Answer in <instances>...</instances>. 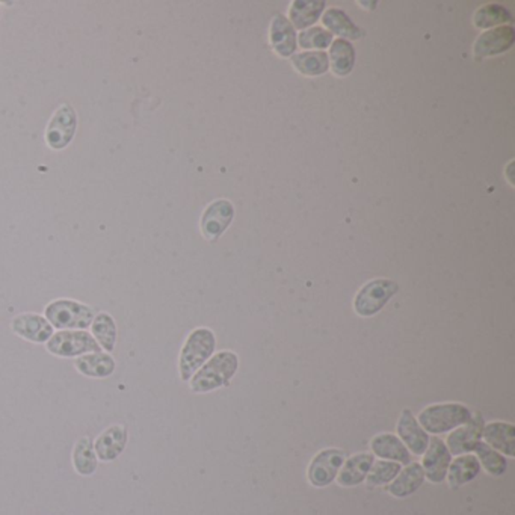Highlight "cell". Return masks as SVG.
Wrapping results in <instances>:
<instances>
[{
  "mask_svg": "<svg viewBox=\"0 0 515 515\" xmlns=\"http://www.w3.org/2000/svg\"><path fill=\"white\" fill-rule=\"evenodd\" d=\"M239 369V358L232 350H222L211 357L192 376L189 387L194 393H209L230 386Z\"/></svg>",
  "mask_w": 515,
  "mask_h": 515,
  "instance_id": "obj_1",
  "label": "cell"
},
{
  "mask_svg": "<svg viewBox=\"0 0 515 515\" xmlns=\"http://www.w3.org/2000/svg\"><path fill=\"white\" fill-rule=\"evenodd\" d=\"M217 348V337L209 328H196L188 335L179 358L181 381H191L192 376L206 363Z\"/></svg>",
  "mask_w": 515,
  "mask_h": 515,
  "instance_id": "obj_2",
  "label": "cell"
},
{
  "mask_svg": "<svg viewBox=\"0 0 515 515\" xmlns=\"http://www.w3.org/2000/svg\"><path fill=\"white\" fill-rule=\"evenodd\" d=\"M94 311L91 305L70 298L53 299L44 309L46 318L57 330H87L93 324Z\"/></svg>",
  "mask_w": 515,
  "mask_h": 515,
  "instance_id": "obj_3",
  "label": "cell"
},
{
  "mask_svg": "<svg viewBox=\"0 0 515 515\" xmlns=\"http://www.w3.org/2000/svg\"><path fill=\"white\" fill-rule=\"evenodd\" d=\"M470 408L463 404H437L431 407L425 408L419 414V425L422 427L425 433L444 434L463 427L464 423L469 422L472 419Z\"/></svg>",
  "mask_w": 515,
  "mask_h": 515,
  "instance_id": "obj_4",
  "label": "cell"
},
{
  "mask_svg": "<svg viewBox=\"0 0 515 515\" xmlns=\"http://www.w3.org/2000/svg\"><path fill=\"white\" fill-rule=\"evenodd\" d=\"M49 354L58 358H79V357L100 352V346L87 330H62L53 333L46 343Z\"/></svg>",
  "mask_w": 515,
  "mask_h": 515,
  "instance_id": "obj_5",
  "label": "cell"
},
{
  "mask_svg": "<svg viewBox=\"0 0 515 515\" xmlns=\"http://www.w3.org/2000/svg\"><path fill=\"white\" fill-rule=\"evenodd\" d=\"M396 292L397 284L392 280H372L357 294L356 301H354L357 315L371 318L380 313L386 307L387 303L392 299L393 295H396Z\"/></svg>",
  "mask_w": 515,
  "mask_h": 515,
  "instance_id": "obj_6",
  "label": "cell"
},
{
  "mask_svg": "<svg viewBox=\"0 0 515 515\" xmlns=\"http://www.w3.org/2000/svg\"><path fill=\"white\" fill-rule=\"evenodd\" d=\"M76 130H78L76 111L72 104H61L47 124L46 144L53 150H64L72 142Z\"/></svg>",
  "mask_w": 515,
  "mask_h": 515,
  "instance_id": "obj_7",
  "label": "cell"
},
{
  "mask_svg": "<svg viewBox=\"0 0 515 515\" xmlns=\"http://www.w3.org/2000/svg\"><path fill=\"white\" fill-rule=\"evenodd\" d=\"M345 459V454L339 449H325L319 452L309 465L307 476L310 484L316 488H325L333 484L337 480V474L341 472Z\"/></svg>",
  "mask_w": 515,
  "mask_h": 515,
  "instance_id": "obj_8",
  "label": "cell"
},
{
  "mask_svg": "<svg viewBox=\"0 0 515 515\" xmlns=\"http://www.w3.org/2000/svg\"><path fill=\"white\" fill-rule=\"evenodd\" d=\"M11 330L23 341L46 345L55 333L50 322L38 313H20L11 320Z\"/></svg>",
  "mask_w": 515,
  "mask_h": 515,
  "instance_id": "obj_9",
  "label": "cell"
},
{
  "mask_svg": "<svg viewBox=\"0 0 515 515\" xmlns=\"http://www.w3.org/2000/svg\"><path fill=\"white\" fill-rule=\"evenodd\" d=\"M423 455L425 457L420 465L425 472V478H428L433 484H442L446 480L449 465L452 463V454L449 452L448 446L443 440L433 437Z\"/></svg>",
  "mask_w": 515,
  "mask_h": 515,
  "instance_id": "obj_10",
  "label": "cell"
},
{
  "mask_svg": "<svg viewBox=\"0 0 515 515\" xmlns=\"http://www.w3.org/2000/svg\"><path fill=\"white\" fill-rule=\"evenodd\" d=\"M129 442V431L126 425H111L108 428L98 434V437L94 442V450L97 455L98 461L102 463H111L119 458L123 454L124 449Z\"/></svg>",
  "mask_w": 515,
  "mask_h": 515,
  "instance_id": "obj_11",
  "label": "cell"
},
{
  "mask_svg": "<svg viewBox=\"0 0 515 515\" xmlns=\"http://www.w3.org/2000/svg\"><path fill=\"white\" fill-rule=\"evenodd\" d=\"M234 217V209L227 200L213 201L201 218V232L209 241H217L227 230Z\"/></svg>",
  "mask_w": 515,
  "mask_h": 515,
  "instance_id": "obj_12",
  "label": "cell"
},
{
  "mask_svg": "<svg viewBox=\"0 0 515 515\" xmlns=\"http://www.w3.org/2000/svg\"><path fill=\"white\" fill-rule=\"evenodd\" d=\"M484 418L480 414H473L469 422L464 423V427L455 429L448 438L449 452L454 455H465L473 452L476 446L480 443L482 431H484Z\"/></svg>",
  "mask_w": 515,
  "mask_h": 515,
  "instance_id": "obj_13",
  "label": "cell"
},
{
  "mask_svg": "<svg viewBox=\"0 0 515 515\" xmlns=\"http://www.w3.org/2000/svg\"><path fill=\"white\" fill-rule=\"evenodd\" d=\"M515 32L512 27H499L485 32L476 40L474 55L480 58L496 57L510 50L514 44Z\"/></svg>",
  "mask_w": 515,
  "mask_h": 515,
  "instance_id": "obj_14",
  "label": "cell"
},
{
  "mask_svg": "<svg viewBox=\"0 0 515 515\" xmlns=\"http://www.w3.org/2000/svg\"><path fill=\"white\" fill-rule=\"evenodd\" d=\"M397 434L401 437L402 443L405 444L408 450L414 455H423L428 449V434L423 431L419 425L418 419L414 418L410 410H404L397 422Z\"/></svg>",
  "mask_w": 515,
  "mask_h": 515,
  "instance_id": "obj_15",
  "label": "cell"
},
{
  "mask_svg": "<svg viewBox=\"0 0 515 515\" xmlns=\"http://www.w3.org/2000/svg\"><path fill=\"white\" fill-rule=\"evenodd\" d=\"M74 371L87 378L93 380H106L111 375H114L117 369V361L114 357L108 352H93L87 356L79 357L74 360Z\"/></svg>",
  "mask_w": 515,
  "mask_h": 515,
  "instance_id": "obj_16",
  "label": "cell"
},
{
  "mask_svg": "<svg viewBox=\"0 0 515 515\" xmlns=\"http://www.w3.org/2000/svg\"><path fill=\"white\" fill-rule=\"evenodd\" d=\"M485 444L510 458L515 457V429L512 423L493 422L485 425L482 431Z\"/></svg>",
  "mask_w": 515,
  "mask_h": 515,
  "instance_id": "obj_17",
  "label": "cell"
},
{
  "mask_svg": "<svg viewBox=\"0 0 515 515\" xmlns=\"http://www.w3.org/2000/svg\"><path fill=\"white\" fill-rule=\"evenodd\" d=\"M425 482V472L419 463H410L405 469L401 470L396 478L387 487V491L396 497L405 499L408 496L414 495Z\"/></svg>",
  "mask_w": 515,
  "mask_h": 515,
  "instance_id": "obj_18",
  "label": "cell"
},
{
  "mask_svg": "<svg viewBox=\"0 0 515 515\" xmlns=\"http://www.w3.org/2000/svg\"><path fill=\"white\" fill-rule=\"evenodd\" d=\"M372 452L386 461H393L397 464L411 463V455L402 443L401 438L395 437L393 434H380L376 435L371 443Z\"/></svg>",
  "mask_w": 515,
  "mask_h": 515,
  "instance_id": "obj_19",
  "label": "cell"
},
{
  "mask_svg": "<svg viewBox=\"0 0 515 515\" xmlns=\"http://www.w3.org/2000/svg\"><path fill=\"white\" fill-rule=\"evenodd\" d=\"M375 463V458L372 454H358L345 459L342 465L341 472L337 474V482L342 487H357L361 482H365L369 474L372 465Z\"/></svg>",
  "mask_w": 515,
  "mask_h": 515,
  "instance_id": "obj_20",
  "label": "cell"
},
{
  "mask_svg": "<svg viewBox=\"0 0 515 515\" xmlns=\"http://www.w3.org/2000/svg\"><path fill=\"white\" fill-rule=\"evenodd\" d=\"M271 44L273 50L283 58L294 55L296 49V34H295L294 27L281 14L273 17V25H271Z\"/></svg>",
  "mask_w": 515,
  "mask_h": 515,
  "instance_id": "obj_21",
  "label": "cell"
},
{
  "mask_svg": "<svg viewBox=\"0 0 515 515\" xmlns=\"http://www.w3.org/2000/svg\"><path fill=\"white\" fill-rule=\"evenodd\" d=\"M480 469L482 467H480V461L474 455H459L458 458L449 465L446 478H448L450 488H459V487L476 480V476L480 473Z\"/></svg>",
  "mask_w": 515,
  "mask_h": 515,
  "instance_id": "obj_22",
  "label": "cell"
},
{
  "mask_svg": "<svg viewBox=\"0 0 515 515\" xmlns=\"http://www.w3.org/2000/svg\"><path fill=\"white\" fill-rule=\"evenodd\" d=\"M89 328H91V335H93L94 341L97 342L100 350L111 354L117 346V337H119L114 318L106 311H100L94 316L93 324Z\"/></svg>",
  "mask_w": 515,
  "mask_h": 515,
  "instance_id": "obj_23",
  "label": "cell"
},
{
  "mask_svg": "<svg viewBox=\"0 0 515 515\" xmlns=\"http://www.w3.org/2000/svg\"><path fill=\"white\" fill-rule=\"evenodd\" d=\"M73 467L81 476H93L97 472L98 458L94 450V442L88 435L79 438L72 454Z\"/></svg>",
  "mask_w": 515,
  "mask_h": 515,
  "instance_id": "obj_24",
  "label": "cell"
},
{
  "mask_svg": "<svg viewBox=\"0 0 515 515\" xmlns=\"http://www.w3.org/2000/svg\"><path fill=\"white\" fill-rule=\"evenodd\" d=\"M324 8L325 2L319 0H295L290 8V20L294 21L295 27L305 29L319 20Z\"/></svg>",
  "mask_w": 515,
  "mask_h": 515,
  "instance_id": "obj_25",
  "label": "cell"
},
{
  "mask_svg": "<svg viewBox=\"0 0 515 515\" xmlns=\"http://www.w3.org/2000/svg\"><path fill=\"white\" fill-rule=\"evenodd\" d=\"M330 57L333 61V72L337 76L343 78L352 72L356 64V50L350 42L339 38L334 42H331Z\"/></svg>",
  "mask_w": 515,
  "mask_h": 515,
  "instance_id": "obj_26",
  "label": "cell"
},
{
  "mask_svg": "<svg viewBox=\"0 0 515 515\" xmlns=\"http://www.w3.org/2000/svg\"><path fill=\"white\" fill-rule=\"evenodd\" d=\"M322 21H324L325 27L337 35L346 36L350 40H358L363 36L360 27H357L354 21L346 16L345 11L337 10V8L328 10L325 12Z\"/></svg>",
  "mask_w": 515,
  "mask_h": 515,
  "instance_id": "obj_27",
  "label": "cell"
},
{
  "mask_svg": "<svg viewBox=\"0 0 515 515\" xmlns=\"http://www.w3.org/2000/svg\"><path fill=\"white\" fill-rule=\"evenodd\" d=\"M295 68L305 76H320L328 70V55L324 52H305L292 58Z\"/></svg>",
  "mask_w": 515,
  "mask_h": 515,
  "instance_id": "obj_28",
  "label": "cell"
},
{
  "mask_svg": "<svg viewBox=\"0 0 515 515\" xmlns=\"http://www.w3.org/2000/svg\"><path fill=\"white\" fill-rule=\"evenodd\" d=\"M474 452L478 454L476 458L480 461V467H484L485 472L491 476H502L508 469V461L503 458V455L489 448L488 444L480 442L474 449Z\"/></svg>",
  "mask_w": 515,
  "mask_h": 515,
  "instance_id": "obj_29",
  "label": "cell"
},
{
  "mask_svg": "<svg viewBox=\"0 0 515 515\" xmlns=\"http://www.w3.org/2000/svg\"><path fill=\"white\" fill-rule=\"evenodd\" d=\"M506 21H512L510 11L506 10L505 6L497 5V4L482 6L474 14V27L480 29L497 27Z\"/></svg>",
  "mask_w": 515,
  "mask_h": 515,
  "instance_id": "obj_30",
  "label": "cell"
},
{
  "mask_svg": "<svg viewBox=\"0 0 515 515\" xmlns=\"http://www.w3.org/2000/svg\"><path fill=\"white\" fill-rule=\"evenodd\" d=\"M401 464L393 461H375L367 474V485L369 487H381L390 484L401 472Z\"/></svg>",
  "mask_w": 515,
  "mask_h": 515,
  "instance_id": "obj_31",
  "label": "cell"
},
{
  "mask_svg": "<svg viewBox=\"0 0 515 515\" xmlns=\"http://www.w3.org/2000/svg\"><path fill=\"white\" fill-rule=\"evenodd\" d=\"M333 42V34L322 27H311L299 34V46L303 49H327Z\"/></svg>",
  "mask_w": 515,
  "mask_h": 515,
  "instance_id": "obj_32",
  "label": "cell"
},
{
  "mask_svg": "<svg viewBox=\"0 0 515 515\" xmlns=\"http://www.w3.org/2000/svg\"><path fill=\"white\" fill-rule=\"evenodd\" d=\"M0 16H2V8H0Z\"/></svg>",
  "mask_w": 515,
  "mask_h": 515,
  "instance_id": "obj_33",
  "label": "cell"
}]
</instances>
